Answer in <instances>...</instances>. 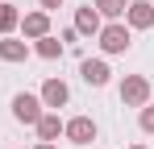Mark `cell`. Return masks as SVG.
Listing matches in <instances>:
<instances>
[{
    "mask_svg": "<svg viewBox=\"0 0 154 149\" xmlns=\"http://www.w3.org/2000/svg\"><path fill=\"white\" fill-rule=\"evenodd\" d=\"M42 112H46V104L33 95V91H17V95H13V120L17 124H38Z\"/></svg>",
    "mask_w": 154,
    "mask_h": 149,
    "instance_id": "3",
    "label": "cell"
},
{
    "mask_svg": "<svg viewBox=\"0 0 154 149\" xmlns=\"http://www.w3.org/2000/svg\"><path fill=\"white\" fill-rule=\"evenodd\" d=\"M117 91H121V104L125 108H146L150 104V79L146 74H125Z\"/></svg>",
    "mask_w": 154,
    "mask_h": 149,
    "instance_id": "2",
    "label": "cell"
},
{
    "mask_svg": "<svg viewBox=\"0 0 154 149\" xmlns=\"http://www.w3.org/2000/svg\"><path fill=\"white\" fill-rule=\"evenodd\" d=\"M17 25H21V13H17V4H4V0H0V37H8Z\"/></svg>",
    "mask_w": 154,
    "mask_h": 149,
    "instance_id": "13",
    "label": "cell"
},
{
    "mask_svg": "<svg viewBox=\"0 0 154 149\" xmlns=\"http://www.w3.org/2000/svg\"><path fill=\"white\" fill-rule=\"evenodd\" d=\"M137 124H142V133H146V137H154V104L137 108Z\"/></svg>",
    "mask_w": 154,
    "mask_h": 149,
    "instance_id": "15",
    "label": "cell"
},
{
    "mask_svg": "<svg viewBox=\"0 0 154 149\" xmlns=\"http://www.w3.org/2000/svg\"><path fill=\"white\" fill-rule=\"evenodd\" d=\"M29 42H17V37H0V62H25L29 58Z\"/></svg>",
    "mask_w": 154,
    "mask_h": 149,
    "instance_id": "10",
    "label": "cell"
},
{
    "mask_svg": "<svg viewBox=\"0 0 154 149\" xmlns=\"http://www.w3.org/2000/svg\"><path fill=\"white\" fill-rule=\"evenodd\" d=\"M150 4H154V0H150Z\"/></svg>",
    "mask_w": 154,
    "mask_h": 149,
    "instance_id": "19",
    "label": "cell"
},
{
    "mask_svg": "<svg viewBox=\"0 0 154 149\" xmlns=\"http://www.w3.org/2000/svg\"><path fill=\"white\" fill-rule=\"evenodd\" d=\"M63 137L71 145H92L96 141V120L92 116H71V120H63Z\"/></svg>",
    "mask_w": 154,
    "mask_h": 149,
    "instance_id": "4",
    "label": "cell"
},
{
    "mask_svg": "<svg viewBox=\"0 0 154 149\" xmlns=\"http://www.w3.org/2000/svg\"><path fill=\"white\" fill-rule=\"evenodd\" d=\"M129 149H146V145H129Z\"/></svg>",
    "mask_w": 154,
    "mask_h": 149,
    "instance_id": "18",
    "label": "cell"
},
{
    "mask_svg": "<svg viewBox=\"0 0 154 149\" xmlns=\"http://www.w3.org/2000/svg\"><path fill=\"white\" fill-rule=\"evenodd\" d=\"M63 50H67V46H63L54 33H46V37L33 42V54H38V58H50V62H54V58H63Z\"/></svg>",
    "mask_w": 154,
    "mask_h": 149,
    "instance_id": "12",
    "label": "cell"
},
{
    "mask_svg": "<svg viewBox=\"0 0 154 149\" xmlns=\"http://www.w3.org/2000/svg\"><path fill=\"white\" fill-rule=\"evenodd\" d=\"M21 33H25L29 42L46 37V33H50V13H42V8H38V13H25V17H21Z\"/></svg>",
    "mask_w": 154,
    "mask_h": 149,
    "instance_id": "8",
    "label": "cell"
},
{
    "mask_svg": "<svg viewBox=\"0 0 154 149\" xmlns=\"http://www.w3.org/2000/svg\"><path fill=\"white\" fill-rule=\"evenodd\" d=\"M92 8H96L100 17H108V21H121V17H125V8H129V0H96Z\"/></svg>",
    "mask_w": 154,
    "mask_h": 149,
    "instance_id": "14",
    "label": "cell"
},
{
    "mask_svg": "<svg viewBox=\"0 0 154 149\" xmlns=\"http://www.w3.org/2000/svg\"><path fill=\"white\" fill-rule=\"evenodd\" d=\"M96 42H100V54H104V58L129 54V46H133V29H129L125 21H108L100 33H96Z\"/></svg>",
    "mask_w": 154,
    "mask_h": 149,
    "instance_id": "1",
    "label": "cell"
},
{
    "mask_svg": "<svg viewBox=\"0 0 154 149\" xmlns=\"http://www.w3.org/2000/svg\"><path fill=\"white\" fill-rule=\"evenodd\" d=\"M100 29H104V17L96 13V8H92V4L75 13V33H83V37H96Z\"/></svg>",
    "mask_w": 154,
    "mask_h": 149,
    "instance_id": "9",
    "label": "cell"
},
{
    "mask_svg": "<svg viewBox=\"0 0 154 149\" xmlns=\"http://www.w3.org/2000/svg\"><path fill=\"white\" fill-rule=\"evenodd\" d=\"M33 149H58V145H54V141H38Z\"/></svg>",
    "mask_w": 154,
    "mask_h": 149,
    "instance_id": "17",
    "label": "cell"
},
{
    "mask_svg": "<svg viewBox=\"0 0 154 149\" xmlns=\"http://www.w3.org/2000/svg\"><path fill=\"white\" fill-rule=\"evenodd\" d=\"M38 99L46 104V112H58V108H67V99H71V87H67V83L54 74V79H46V83H42Z\"/></svg>",
    "mask_w": 154,
    "mask_h": 149,
    "instance_id": "5",
    "label": "cell"
},
{
    "mask_svg": "<svg viewBox=\"0 0 154 149\" xmlns=\"http://www.w3.org/2000/svg\"><path fill=\"white\" fill-rule=\"evenodd\" d=\"M79 79H83L88 87H108L112 71H108V62H104V58H83V62H79Z\"/></svg>",
    "mask_w": 154,
    "mask_h": 149,
    "instance_id": "6",
    "label": "cell"
},
{
    "mask_svg": "<svg viewBox=\"0 0 154 149\" xmlns=\"http://www.w3.org/2000/svg\"><path fill=\"white\" fill-rule=\"evenodd\" d=\"M121 21H125L129 29H150L154 25V4L150 0H129V8H125Z\"/></svg>",
    "mask_w": 154,
    "mask_h": 149,
    "instance_id": "7",
    "label": "cell"
},
{
    "mask_svg": "<svg viewBox=\"0 0 154 149\" xmlns=\"http://www.w3.org/2000/svg\"><path fill=\"white\" fill-rule=\"evenodd\" d=\"M42 4V13H54V8H63V0H38Z\"/></svg>",
    "mask_w": 154,
    "mask_h": 149,
    "instance_id": "16",
    "label": "cell"
},
{
    "mask_svg": "<svg viewBox=\"0 0 154 149\" xmlns=\"http://www.w3.org/2000/svg\"><path fill=\"white\" fill-rule=\"evenodd\" d=\"M38 128V141H58L63 137V120H58V112H42V120L33 124Z\"/></svg>",
    "mask_w": 154,
    "mask_h": 149,
    "instance_id": "11",
    "label": "cell"
}]
</instances>
